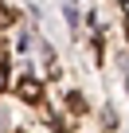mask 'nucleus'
<instances>
[{
    "instance_id": "obj_1",
    "label": "nucleus",
    "mask_w": 129,
    "mask_h": 133,
    "mask_svg": "<svg viewBox=\"0 0 129 133\" xmlns=\"http://www.w3.org/2000/svg\"><path fill=\"white\" fill-rule=\"evenodd\" d=\"M20 98H24V102H39V98H43V86H39L35 78H24V82H20Z\"/></svg>"
},
{
    "instance_id": "obj_2",
    "label": "nucleus",
    "mask_w": 129,
    "mask_h": 133,
    "mask_svg": "<svg viewBox=\"0 0 129 133\" xmlns=\"http://www.w3.org/2000/svg\"><path fill=\"white\" fill-rule=\"evenodd\" d=\"M0 86H8V71H0Z\"/></svg>"
}]
</instances>
